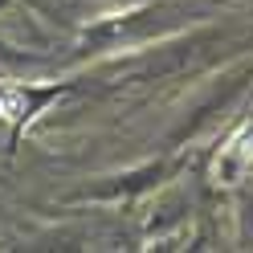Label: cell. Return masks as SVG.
I'll list each match as a JSON object with an SVG mask.
<instances>
[{"mask_svg":"<svg viewBox=\"0 0 253 253\" xmlns=\"http://www.w3.org/2000/svg\"><path fill=\"white\" fill-rule=\"evenodd\" d=\"M164 171H168L164 164H147V168L126 171V176H110V180H102V184H94V188H86L82 196H94V200H123V196H135V192L155 188Z\"/></svg>","mask_w":253,"mask_h":253,"instance_id":"6da1fadb","label":"cell"},{"mask_svg":"<svg viewBox=\"0 0 253 253\" xmlns=\"http://www.w3.org/2000/svg\"><path fill=\"white\" fill-rule=\"evenodd\" d=\"M29 8L41 12V17H49V21H74L78 8H82V0H29Z\"/></svg>","mask_w":253,"mask_h":253,"instance_id":"7a4b0ae2","label":"cell"},{"mask_svg":"<svg viewBox=\"0 0 253 253\" xmlns=\"http://www.w3.org/2000/svg\"><path fill=\"white\" fill-rule=\"evenodd\" d=\"M21 61H29L21 49H8L4 41H0V66H21Z\"/></svg>","mask_w":253,"mask_h":253,"instance_id":"3957f363","label":"cell"}]
</instances>
